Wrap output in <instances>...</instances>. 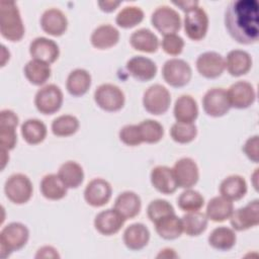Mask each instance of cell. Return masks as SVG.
Segmentation results:
<instances>
[{"instance_id": "ffe728a7", "label": "cell", "mask_w": 259, "mask_h": 259, "mask_svg": "<svg viewBox=\"0 0 259 259\" xmlns=\"http://www.w3.org/2000/svg\"><path fill=\"white\" fill-rule=\"evenodd\" d=\"M40 26L46 33L53 36H61L68 28V19L62 10L50 8L42 13Z\"/></svg>"}, {"instance_id": "e575fe53", "label": "cell", "mask_w": 259, "mask_h": 259, "mask_svg": "<svg viewBox=\"0 0 259 259\" xmlns=\"http://www.w3.org/2000/svg\"><path fill=\"white\" fill-rule=\"evenodd\" d=\"M207 241L209 246L215 250L229 251L235 246L237 237L233 229L223 226L213 229L209 234Z\"/></svg>"}, {"instance_id": "ab89813d", "label": "cell", "mask_w": 259, "mask_h": 259, "mask_svg": "<svg viewBox=\"0 0 259 259\" xmlns=\"http://www.w3.org/2000/svg\"><path fill=\"white\" fill-rule=\"evenodd\" d=\"M143 143L156 144L160 142L164 136L163 125L154 119H145L138 124Z\"/></svg>"}, {"instance_id": "e0dca14e", "label": "cell", "mask_w": 259, "mask_h": 259, "mask_svg": "<svg viewBox=\"0 0 259 259\" xmlns=\"http://www.w3.org/2000/svg\"><path fill=\"white\" fill-rule=\"evenodd\" d=\"M196 70L204 78L214 79L225 71V59L217 52H205L196 59Z\"/></svg>"}, {"instance_id": "cb8c5ba5", "label": "cell", "mask_w": 259, "mask_h": 259, "mask_svg": "<svg viewBox=\"0 0 259 259\" xmlns=\"http://www.w3.org/2000/svg\"><path fill=\"white\" fill-rule=\"evenodd\" d=\"M142 207L140 196L134 191L121 192L114 201L113 208L126 221L137 217Z\"/></svg>"}, {"instance_id": "9a60e30c", "label": "cell", "mask_w": 259, "mask_h": 259, "mask_svg": "<svg viewBox=\"0 0 259 259\" xmlns=\"http://www.w3.org/2000/svg\"><path fill=\"white\" fill-rule=\"evenodd\" d=\"M172 169L178 187L187 189L191 188L197 183L199 178V170L193 159L188 157L181 158L176 161Z\"/></svg>"}, {"instance_id": "4dcf8cb0", "label": "cell", "mask_w": 259, "mask_h": 259, "mask_svg": "<svg viewBox=\"0 0 259 259\" xmlns=\"http://www.w3.org/2000/svg\"><path fill=\"white\" fill-rule=\"evenodd\" d=\"M130 44L136 51L153 54L159 48L157 35L148 28H141L134 31L130 37Z\"/></svg>"}, {"instance_id": "7c38bea8", "label": "cell", "mask_w": 259, "mask_h": 259, "mask_svg": "<svg viewBox=\"0 0 259 259\" xmlns=\"http://www.w3.org/2000/svg\"><path fill=\"white\" fill-rule=\"evenodd\" d=\"M227 96L231 107L245 109L250 107L256 99V92L253 85L247 81H238L227 90Z\"/></svg>"}, {"instance_id": "836d02e7", "label": "cell", "mask_w": 259, "mask_h": 259, "mask_svg": "<svg viewBox=\"0 0 259 259\" xmlns=\"http://www.w3.org/2000/svg\"><path fill=\"white\" fill-rule=\"evenodd\" d=\"M154 224L157 234L165 240H175L183 233L181 219L175 213L166 215Z\"/></svg>"}, {"instance_id": "d6a6232c", "label": "cell", "mask_w": 259, "mask_h": 259, "mask_svg": "<svg viewBox=\"0 0 259 259\" xmlns=\"http://www.w3.org/2000/svg\"><path fill=\"white\" fill-rule=\"evenodd\" d=\"M39 189L44 197L50 200H60L67 195L68 187L58 174H48L40 181Z\"/></svg>"}, {"instance_id": "1f68e13d", "label": "cell", "mask_w": 259, "mask_h": 259, "mask_svg": "<svg viewBox=\"0 0 259 259\" xmlns=\"http://www.w3.org/2000/svg\"><path fill=\"white\" fill-rule=\"evenodd\" d=\"M23 73L29 83L35 86H40L50 79L52 70L49 64L31 59L24 66Z\"/></svg>"}, {"instance_id": "5bb4252c", "label": "cell", "mask_w": 259, "mask_h": 259, "mask_svg": "<svg viewBox=\"0 0 259 259\" xmlns=\"http://www.w3.org/2000/svg\"><path fill=\"white\" fill-rule=\"evenodd\" d=\"M17 114L10 109H3L0 112V145L6 151L13 150L17 143L16 127L18 125Z\"/></svg>"}, {"instance_id": "6da1fadb", "label": "cell", "mask_w": 259, "mask_h": 259, "mask_svg": "<svg viewBox=\"0 0 259 259\" xmlns=\"http://www.w3.org/2000/svg\"><path fill=\"white\" fill-rule=\"evenodd\" d=\"M225 26L231 37L242 45L259 38V5L256 0H234L225 11Z\"/></svg>"}, {"instance_id": "52a82bcc", "label": "cell", "mask_w": 259, "mask_h": 259, "mask_svg": "<svg viewBox=\"0 0 259 259\" xmlns=\"http://www.w3.org/2000/svg\"><path fill=\"white\" fill-rule=\"evenodd\" d=\"M170 92L161 84H154L144 92L143 105L151 114L160 115L166 113L170 107Z\"/></svg>"}, {"instance_id": "2e32d148", "label": "cell", "mask_w": 259, "mask_h": 259, "mask_svg": "<svg viewBox=\"0 0 259 259\" xmlns=\"http://www.w3.org/2000/svg\"><path fill=\"white\" fill-rule=\"evenodd\" d=\"M112 188L108 181L102 178L92 179L85 187L84 199L94 207L105 205L111 198Z\"/></svg>"}, {"instance_id": "7402d4cb", "label": "cell", "mask_w": 259, "mask_h": 259, "mask_svg": "<svg viewBox=\"0 0 259 259\" xmlns=\"http://www.w3.org/2000/svg\"><path fill=\"white\" fill-rule=\"evenodd\" d=\"M151 183L159 192L172 194L178 188L173 169L167 166H156L151 171Z\"/></svg>"}, {"instance_id": "f5cc1de1", "label": "cell", "mask_w": 259, "mask_h": 259, "mask_svg": "<svg viewBox=\"0 0 259 259\" xmlns=\"http://www.w3.org/2000/svg\"><path fill=\"white\" fill-rule=\"evenodd\" d=\"M1 154H2V157H1V162H2V166H1V169H4L6 163L8 162L9 160V156H8V151L4 150V149H1Z\"/></svg>"}, {"instance_id": "7bdbcfd3", "label": "cell", "mask_w": 259, "mask_h": 259, "mask_svg": "<svg viewBox=\"0 0 259 259\" xmlns=\"http://www.w3.org/2000/svg\"><path fill=\"white\" fill-rule=\"evenodd\" d=\"M172 140L178 144H188L197 136V127L194 123L175 122L170 128Z\"/></svg>"}, {"instance_id": "8fae6325", "label": "cell", "mask_w": 259, "mask_h": 259, "mask_svg": "<svg viewBox=\"0 0 259 259\" xmlns=\"http://www.w3.org/2000/svg\"><path fill=\"white\" fill-rule=\"evenodd\" d=\"M230 223L234 230L242 232L259 224V200L254 199L243 207L234 210L230 217Z\"/></svg>"}, {"instance_id": "4fadbf2b", "label": "cell", "mask_w": 259, "mask_h": 259, "mask_svg": "<svg viewBox=\"0 0 259 259\" xmlns=\"http://www.w3.org/2000/svg\"><path fill=\"white\" fill-rule=\"evenodd\" d=\"M204 112L212 117H221L227 114L231 108L227 91L224 88H211L202 98Z\"/></svg>"}, {"instance_id": "83f0119b", "label": "cell", "mask_w": 259, "mask_h": 259, "mask_svg": "<svg viewBox=\"0 0 259 259\" xmlns=\"http://www.w3.org/2000/svg\"><path fill=\"white\" fill-rule=\"evenodd\" d=\"M247 182L240 175H230L220 184L221 195L231 201L242 199L247 193Z\"/></svg>"}, {"instance_id": "f546056e", "label": "cell", "mask_w": 259, "mask_h": 259, "mask_svg": "<svg viewBox=\"0 0 259 259\" xmlns=\"http://www.w3.org/2000/svg\"><path fill=\"white\" fill-rule=\"evenodd\" d=\"M234 211V204L231 200L225 198L224 196L212 197L206 205V217L208 220L222 223L230 219Z\"/></svg>"}, {"instance_id": "74e56055", "label": "cell", "mask_w": 259, "mask_h": 259, "mask_svg": "<svg viewBox=\"0 0 259 259\" xmlns=\"http://www.w3.org/2000/svg\"><path fill=\"white\" fill-rule=\"evenodd\" d=\"M207 217L198 211L187 212L181 218L183 232L190 237H196L202 234L207 228Z\"/></svg>"}, {"instance_id": "8992f818", "label": "cell", "mask_w": 259, "mask_h": 259, "mask_svg": "<svg viewBox=\"0 0 259 259\" xmlns=\"http://www.w3.org/2000/svg\"><path fill=\"white\" fill-rule=\"evenodd\" d=\"M164 81L175 88L183 87L189 83L192 76L191 67L182 59H170L165 62L162 68Z\"/></svg>"}, {"instance_id": "8d00e7d4", "label": "cell", "mask_w": 259, "mask_h": 259, "mask_svg": "<svg viewBox=\"0 0 259 259\" xmlns=\"http://www.w3.org/2000/svg\"><path fill=\"white\" fill-rule=\"evenodd\" d=\"M23 140L29 145H38L45 141L47 137L46 124L37 118H29L25 120L20 127Z\"/></svg>"}, {"instance_id": "9c48e42d", "label": "cell", "mask_w": 259, "mask_h": 259, "mask_svg": "<svg viewBox=\"0 0 259 259\" xmlns=\"http://www.w3.org/2000/svg\"><path fill=\"white\" fill-rule=\"evenodd\" d=\"M208 29V16L203 8L198 5L185 11L184 31L188 38L198 41L201 40Z\"/></svg>"}, {"instance_id": "7a4b0ae2", "label": "cell", "mask_w": 259, "mask_h": 259, "mask_svg": "<svg viewBox=\"0 0 259 259\" xmlns=\"http://www.w3.org/2000/svg\"><path fill=\"white\" fill-rule=\"evenodd\" d=\"M0 32L4 38L13 42L24 36L25 28L20 12L13 1H0Z\"/></svg>"}, {"instance_id": "b9f144b4", "label": "cell", "mask_w": 259, "mask_h": 259, "mask_svg": "<svg viewBox=\"0 0 259 259\" xmlns=\"http://www.w3.org/2000/svg\"><path fill=\"white\" fill-rule=\"evenodd\" d=\"M177 204L183 211H198L204 205V198L198 191L187 188L179 195Z\"/></svg>"}, {"instance_id": "603a6c76", "label": "cell", "mask_w": 259, "mask_h": 259, "mask_svg": "<svg viewBox=\"0 0 259 259\" xmlns=\"http://www.w3.org/2000/svg\"><path fill=\"white\" fill-rule=\"evenodd\" d=\"M225 68L233 77L246 75L252 68V58L250 54L245 51L233 50L227 55Z\"/></svg>"}, {"instance_id": "3957f363", "label": "cell", "mask_w": 259, "mask_h": 259, "mask_svg": "<svg viewBox=\"0 0 259 259\" xmlns=\"http://www.w3.org/2000/svg\"><path fill=\"white\" fill-rule=\"evenodd\" d=\"M29 239L27 227L21 223H10L0 232V256L5 259L12 252L22 249Z\"/></svg>"}, {"instance_id": "bcb514c9", "label": "cell", "mask_w": 259, "mask_h": 259, "mask_svg": "<svg viewBox=\"0 0 259 259\" xmlns=\"http://www.w3.org/2000/svg\"><path fill=\"white\" fill-rule=\"evenodd\" d=\"M162 49L163 51L170 56H178L182 53L184 48V40L181 36L174 34L164 35L162 39Z\"/></svg>"}, {"instance_id": "d6986e66", "label": "cell", "mask_w": 259, "mask_h": 259, "mask_svg": "<svg viewBox=\"0 0 259 259\" xmlns=\"http://www.w3.org/2000/svg\"><path fill=\"white\" fill-rule=\"evenodd\" d=\"M125 220L114 209L108 208L100 211L94 219L95 230L104 236H112L120 231Z\"/></svg>"}, {"instance_id": "277c9868", "label": "cell", "mask_w": 259, "mask_h": 259, "mask_svg": "<svg viewBox=\"0 0 259 259\" xmlns=\"http://www.w3.org/2000/svg\"><path fill=\"white\" fill-rule=\"evenodd\" d=\"M32 191L33 188L30 179L22 173L12 174L4 185L6 197L14 204L26 203L31 198Z\"/></svg>"}, {"instance_id": "ee69618b", "label": "cell", "mask_w": 259, "mask_h": 259, "mask_svg": "<svg viewBox=\"0 0 259 259\" xmlns=\"http://www.w3.org/2000/svg\"><path fill=\"white\" fill-rule=\"evenodd\" d=\"M172 213H175L174 207L165 199L152 200L147 207V214L152 223H156L158 220Z\"/></svg>"}, {"instance_id": "4316f807", "label": "cell", "mask_w": 259, "mask_h": 259, "mask_svg": "<svg viewBox=\"0 0 259 259\" xmlns=\"http://www.w3.org/2000/svg\"><path fill=\"white\" fill-rule=\"evenodd\" d=\"M119 40V31L110 24L97 26L90 36L91 45L98 50H107L114 47Z\"/></svg>"}, {"instance_id": "484cf974", "label": "cell", "mask_w": 259, "mask_h": 259, "mask_svg": "<svg viewBox=\"0 0 259 259\" xmlns=\"http://www.w3.org/2000/svg\"><path fill=\"white\" fill-rule=\"evenodd\" d=\"M173 113L177 122L193 123L198 116V106L195 99L187 94L181 95L175 101Z\"/></svg>"}, {"instance_id": "f35d334b", "label": "cell", "mask_w": 259, "mask_h": 259, "mask_svg": "<svg viewBox=\"0 0 259 259\" xmlns=\"http://www.w3.org/2000/svg\"><path fill=\"white\" fill-rule=\"evenodd\" d=\"M80 126L78 118L71 114H63L56 117L52 122V132L57 137H70Z\"/></svg>"}, {"instance_id": "f907efd6", "label": "cell", "mask_w": 259, "mask_h": 259, "mask_svg": "<svg viewBox=\"0 0 259 259\" xmlns=\"http://www.w3.org/2000/svg\"><path fill=\"white\" fill-rule=\"evenodd\" d=\"M174 5L180 7L181 10H183L184 12L187 11L188 9H190L191 7L193 6H196L198 5V1H193V0H190V1H173L172 2Z\"/></svg>"}, {"instance_id": "ba28073f", "label": "cell", "mask_w": 259, "mask_h": 259, "mask_svg": "<svg viewBox=\"0 0 259 259\" xmlns=\"http://www.w3.org/2000/svg\"><path fill=\"white\" fill-rule=\"evenodd\" d=\"M63 100L64 96L60 87L49 84L38 89L34 96V105L40 113L50 115L60 110Z\"/></svg>"}, {"instance_id": "30bf717a", "label": "cell", "mask_w": 259, "mask_h": 259, "mask_svg": "<svg viewBox=\"0 0 259 259\" xmlns=\"http://www.w3.org/2000/svg\"><path fill=\"white\" fill-rule=\"evenodd\" d=\"M151 22L163 35L174 34L181 28L180 15L175 9L167 5H162L155 9L151 16Z\"/></svg>"}, {"instance_id": "681fc988", "label": "cell", "mask_w": 259, "mask_h": 259, "mask_svg": "<svg viewBox=\"0 0 259 259\" xmlns=\"http://www.w3.org/2000/svg\"><path fill=\"white\" fill-rule=\"evenodd\" d=\"M119 4H120L119 1H113V0L98 1V6L104 12H112V11H114L119 6Z\"/></svg>"}, {"instance_id": "7dc6e473", "label": "cell", "mask_w": 259, "mask_h": 259, "mask_svg": "<svg viewBox=\"0 0 259 259\" xmlns=\"http://www.w3.org/2000/svg\"><path fill=\"white\" fill-rule=\"evenodd\" d=\"M243 152L245 153V155L247 156V158L254 162V163H258L259 161V137L253 136L251 138H249L244 146H243Z\"/></svg>"}, {"instance_id": "c3c4849f", "label": "cell", "mask_w": 259, "mask_h": 259, "mask_svg": "<svg viewBox=\"0 0 259 259\" xmlns=\"http://www.w3.org/2000/svg\"><path fill=\"white\" fill-rule=\"evenodd\" d=\"M35 258L36 259H39V258H60V255L57 251V249H55L54 247L52 246H42L40 247L36 254H35Z\"/></svg>"}, {"instance_id": "60d3db41", "label": "cell", "mask_w": 259, "mask_h": 259, "mask_svg": "<svg viewBox=\"0 0 259 259\" xmlns=\"http://www.w3.org/2000/svg\"><path fill=\"white\" fill-rule=\"evenodd\" d=\"M144 19V11L138 6H125L115 17L116 24L121 28H132Z\"/></svg>"}, {"instance_id": "f6af8a7d", "label": "cell", "mask_w": 259, "mask_h": 259, "mask_svg": "<svg viewBox=\"0 0 259 259\" xmlns=\"http://www.w3.org/2000/svg\"><path fill=\"white\" fill-rule=\"evenodd\" d=\"M119 140L126 146L135 147L143 143L139 125L138 124H126L119 131Z\"/></svg>"}, {"instance_id": "816d5d0a", "label": "cell", "mask_w": 259, "mask_h": 259, "mask_svg": "<svg viewBox=\"0 0 259 259\" xmlns=\"http://www.w3.org/2000/svg\"><path fill=\"white\" fill-rule=\"evenodd\" d=\"M177 255L175 254L173 249L166 248L164 250H161V252L158 254L157 258H176Z\"/></svg>"}, {"instance_id": "ac0fdd59", "label": "cell", "mask_w": 259, "mask_h": 259, "mask_svg": "<svg viewBox=\"0 0 259 259\" xmlns=\"http://www.w3.org/2000/svg\"><path fill=\"white\" fill-rule=\"evenodd\" d=\"M29 54L33 60H38L51 65L58 60L60 49L53 39L38 36L30 42Z\"/></svg>"}, {"instance_id": "d4e9b609", "label": "cell", "mask_w": 259, "mask_h": 259, "mask_svg": "<svg viewBox=\"0 0 259 259\" xmlns=\"http://www.w3.org/2000/svg\"><path fill=\"white\" fill-rule=\"evenodd\" d=\"M150 240L149 229L141 223L132 224L123 232V243L133 251L144 249Z\"/></svg>"}, {"instance_id": "5b68a950", "label": "cell", "mask_w": 259, "mask_h": 259, "mask_svg": "<svg viewBox=\"0 0 259 259\" xmlns=\"http://www.w3.org/2000/svg\"><path fill=\"white\" fill-rule=\"evenodd\" d=\"M94 101L101 109L108 112H115L123 107L125 97L118 86L105 83L96 88L94 92Z\"/></svg>"}, {"instance_id": "44dd1931", "label": "cell", "mask_w": 259, "mask_h": 259, "mask_svg": "<svg viewBox=\"0 0 259 259\" xmlns=\"http://www.w3.org/2000/svg\"><path fill=\"white\" fill-rule=\"evenodd\" d=\"M127 72L138 81L147 82L155 78L157 65L154 61L143 56H135L126 62Z\"/></svg>"}, {"instance_id": "f1b7e54d", "label": "cell", "mask_w": 259, "mask_h": 259, "mask_svg": "<svg viewBox=\"0 0 259 259\" xmlns=\"http://www.w3.org/2000/svg\"><path fill=\"white\" fill-rule=\"evenodd\" d=\"M91 75L85 69L73 70L67 78V91L75 97H80L86 94L91 86Z\"/></svg>"}, {"instance_id": "d590c367", "label": "cell", "mask_w": 259, "mask_h": 259, "mask_svg": "<svg viewBox=\"0 0 259 259\" xmlns=\"http://www.w3.org/2000/svg\"><path fill=\"white\" fill-rule=\"evenodd\" d=\"M58 176L68 188H77L84 180V171L77 162L67 161L60 166Z\"/></svg>"}]
</instances>
